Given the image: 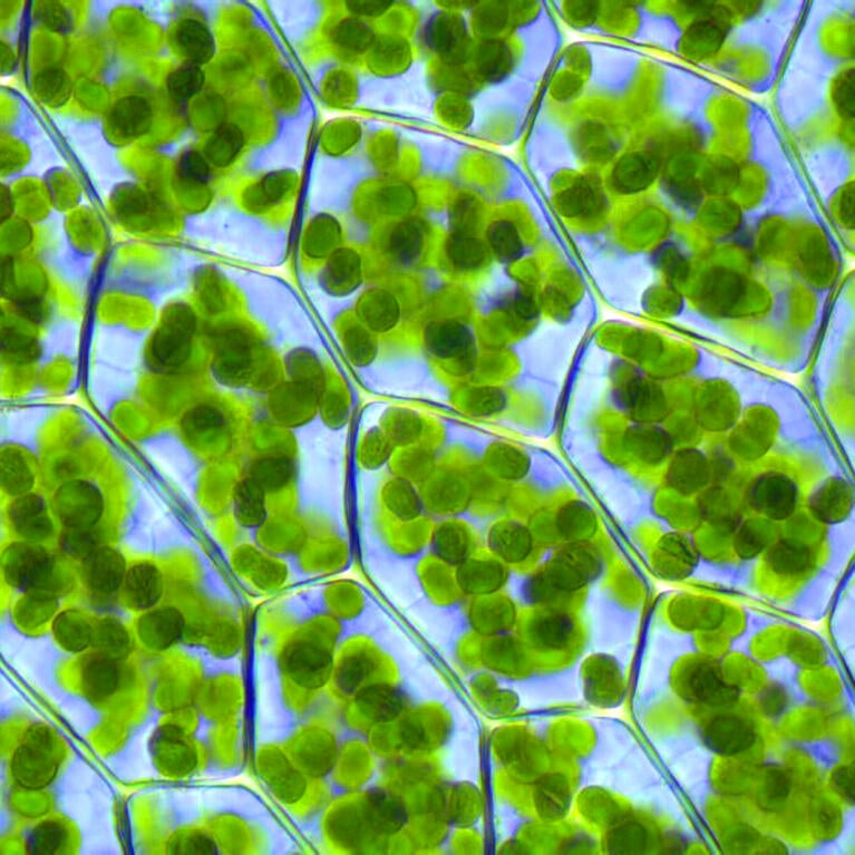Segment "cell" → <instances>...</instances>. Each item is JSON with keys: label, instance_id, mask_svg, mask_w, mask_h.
<instances>
[{"label": "cell", "instance_id": "obj_22", "mask_svg": "<svg viewBox=\"0 0 855 855\" xmlns=\"http://www.w3.org/2000/svg\"><path fill=\"white\" fill-rule=\"evenodd\" d=\"M68 832L64 824L57 821H45L29 834L27 850L32 854H57L65 848Z\"/></svg>", "mask_w": 855, "mask_h": 855}, {"label": "cell", "instance_id": "obj_27", "mask_svg": "<svg viewBox=\"0 0 855 855\" xmlns=\"http://www.w3.org/2000/svg\"><path fill=\"white\" fill-rule=\"evenodd\" d=\"M179 177L193 184H204L210 178L209 161L198 151L184 152L178 162Z\"/></svg>", "mask_w": 855, "mask_h": 855}, {"label": "cell", "instance_id": "obj_2", "mask_svg": "<svg viewBox=\"0 0 855 855\" xmlns=\"http://www.w3.org/2000/svg\"><path fill=\"white\" fill-rule=\"evenodd\" d=\"M54 508L65 529L92 530L103 516L104 500L91 482L73 480L57 489Z\"/></svg>", "mask_w": 855, "mask_h": 855}, {"label": "cell", "instance_id": "obj_7", "mask_svg": "<svg viewBox=\"0 0 855 855\" xmlns=\"http://www.w3.org/2000/svg\"><path fill=\"white\" fill-rule=\"evenodd\" d=\"M296 560V568L301 575H323L340 570L348 562V548L346 543L335 538L322 536L308 539L303 549L293 558Z\"/></svg>", "mask_w": 855, "mask_h": 855}, {"label": "cell", "instance_id": "obj_1", "mask_svg": "<svg viewBox=\"0 0 855 855\" xmlns=\"http://www.w3.org/2000/svg\"><path fill=\"white\" fill-rule=\"evenodd\" d=\"M54 571L51 553L36 542L12 543L4 551V577L15 589L32 595L45 594V589L52 584Z\"/></svg>", "mask_w": 855, "mask_h": 855}, {"label": "cell", "instance_id": "obj_6", "mask_svg": "<svg viewBox=\"0 0 855 855\" xmlns=\"http://www.w3.org/2000/svg\"><path fill=\"white\" fill-rule=\"evenodd\" d=\"M8 519L24 541L42 542L54 533V523L46 501L34 493L16 498L8 508Z\"/></svg>", "mask_w": 855, "mask_h": 855}, {"label": "cell", "instance_id": "obj_11", "mask_svg": "<svg viewBox=\"0 0 855 855\" xmlns=\"http://www.w3.org/2000/svg\"><path fill=\"white\" fill-rule=\"evenodd\" d=\"M261 528L266 530L265 547L269 555L279 558L295 557L310 537L305 523L293 514H277L272 519L269 517Z\"/></svg>", "mask_w": 855, "mask_h": 855}, {"label": "cell", "instance_id": "obj_30", "mask_svg": "<svg viewBox=\"0 0 855 855\" xmlns=\"http://www.w3.org/2000/svg\"><path fill=\"white\" fill-rule=\"evenodd\" d=\"M388 5L390 4H385L382 2H357L349 4V6H353V11L364 15L383 13L385 7Z\"/></svg>", "mask_w": 855, "mask_h": 855}, {"label": "cell", "instance_id": "obj_21", "mask_svg": "<svg viewBox=\"0 0 855 855\" xmlns=\"http://www.w3.org/2000/svg\"><path fill=\"white\" fill-rule=\"evenodd\" d=\"M204 74L201 67L186 63L170 73L167 80L168 93L173 101L189 102L202 89Z\"/></svg>", "mask_w": 855, "mask_h": 855}, {"label": "cell", "instance_id": "obj_23", "mask_svg": "<svg viewBox=\"0 0 855 855\" xmlns=\"http://www.w3.org/2000/svg\"><path fill=\"white\" fill-rule=\"evenodd\" d=\"M35 91L45 103L60 106L70 97L72 87L64 72L52 68L36 77Z\"/></svg>", "mask_w": 855, "mask_h": 855}, {"label": "cell", "instance_id": "obj_16", "mask_svg": "<svg viewBox=\"0 0 855 855\" xmlns=\"http://www.w3.org/2000/svg\"><path fill=\"white\" fill-rule=\"evenodd\" d=\"M657 161L646 154H633L620 161L615 169V181L619 189L634 192L647 188L655 178Z\"/></svg>", "mask_w": 855, "mask_h": 855}, {"label": "cell", "instance_id": "obj_29", "mask_svg": "<svg viewBox=\"0 0 855 855\" xmlns=\"http://www.w3.org/2000/svg\"><path fill=\"white\" fill-rule=\"evenodd\" d=\"M834 101L845 118L854 116V72H845L839 79L834 91Z\"/></svg>", "mask_w": 855, "mask_h": 855}, {"label": "cell", "instance_id": "obj_9", "mask_svg": "<svg viewBox=\"0 0 855 855\" xmlns=\"http://www.w3.org/2000/svg\"><path fill=\"white\" fill-rule=\"evenodd\" d=\"M113 132L124 140H135L148 134L153 124L150 102L140 95L124 96L116 101L109 115Z\"/></svg>", "mask_w": 855, "mask_h": 855}, {"label": "cell", "instance_id": "obj_28", "mask_svg": "<svg viewBox=\"0 0 855 855\" xmlns=\"http://www.w3.org/2000/svg\"><path fill=\"white\" fill-rule=\"evenodd\" d=\"M40 22L53 32L65 33L72 27V16L67 9L58 3H41L37 8Z\"/></svg>", "mask_w": 855, "mask_h": 855}, {"label": "cell", "instance_id": "obj_5", "mask_svg": "<svg viewBox=\"0 0 855 855\" xmlns=\"http://www.w3.org/2000/svg\"><path fill=\"white\" fill-rule=\"evenodd\" d=\"M126 561L118 550L99 547L84 560V578L93 595L109 598L123 588Z\"/></svg>", "mask_w": 855, "mask_h": 855}, {"label": "cell", "instance_id": "obj_19", "mask_svg": "<svg viewBox=\"0 0 855 855\" xmlns=\"http://www.w3.org/2000/svg\"><path fill=\"white\" fill-rule=\"evenodd\" d=\"M85 669L89 670L85 679L87 688L93 696H109L118 687L120 675L115 658L104 654L91 657Z\"/></svg>", "mask_w": 855, "mask_h": 855}, {"label": "cell", "instance_id": "obj_14", "mask_svg": "<svg viewBox=\"0 0 855 855\" xmlns=\"http://www.w3.org/2000/svg\"><path fill=\"white\" fill-rule=\"evenodd\" d=\"M174 44L187 63L208 64L216 53L215 38L209 28L194 18L183 19L174 32Z\"/></svg>", "mask_w": 855, "mask_h": 855}, {"label": "cell", "instance_id": "obj_4", "mask_svg": "<svg viewBox=\"0 0 855 855\" xmlns=\"http://www.w3.org/2000/svg\"><path fill=\"white\" fill-rule=\"evenodd\" d=\"M192 333L193 320L187 308L179 307L169 313L154 338L155 361L164 368L180 366L188 357Z\"/></svg>", "mask_w": 855, "mask_h": 855}, {"label": "cell", "instance_id": "obj_15", "mask_svg": "<svg viewBox=\"0 0 855 855\" xmlns=\"http://www.w3.org/2000/svg\"><path fill=\"white\" fill-rule=\"evenodd\" d=\"M378 507L398 521L411 520L419 512V504L410 484L401 478L388 479L385 483L383 481Z\"/></svg>", "mask_w": 855, "mask_h": 855}, {"label": "cell", "instance_id": "obj_31", "mask_svg": "<svg viewBox=\"0 0 855 855\" xmlns=\"http://www.w3.org/2000/svg\"><path fill=\"white\" fill-rule=\"evenodd\" d=\"M13 204L14 203H13V199L11 196V192H9L8 189L5 186H3V188H2V217H3V221L6 218H8L9 216H11V213L13 210Z\"/></svg>", "mask_w": 855, "mask_h": 855}, {"label": "cell", "instance_id": "obj_12", "mask_svg": "<svg viewBox=\"0 0 855 855\" xmlns=\"http://www.w3.org/2000/svg\"><path fill=\"white\" fill-rule=\"evenodd\" d=\"M268 494L249 475L236 485L232 495L233 516L239 526L259 530L269 519Z\"/></svg>", "mask_w": 855, "mask_h": 855}, {"label": "cell", "instance_id": "obj_25", "mask_svg": "<svg viewBox=\"0 0 855 855\" xmlns=\"http://www.w3.org/2000/svg\"><path fill=\"white\" fill-rule=\"evenodd\" d=\"M225 426V417L211 407H198L184 419V431L191 437H204Z\"/></svg>", "mask_w": 855, "mask_h": 855}, {"label": "cell", "instance_id": "obj_8", "mask_svg": "<svg viewBox=\"0 0 855 855\" xmlns=\"http://www.w3.org/2000/svg\"><path fill=\"white\" fill-rule=\"evenodd\" d=\"M186 628L181 612L172 607L149 610L138 623L142 644L155 650L168 649L182 637Z\"/></svg>", "mask_w": 855, "mask_h": 855}, {"label": "cell", "instance_id": "obj_3", "mask_svg": "<svg viewBox=\"0 0 855 855\" xmlns=\"http://www.w3.org/2000/svg\"><path fill=\"white\" fill-rule=\"evenodd\" d=\"M53 748L50 737L44 732H36L19 746L13 757V774L17 783L32 790L50 785L58 771Z\"/></svg>", "mask_w": 855, "mask_h": 855}, {"label": "cell", "instance_id": "obj_10", "mask_svg": "<svg viewBox=\"0 0 855 855\" xmlns=\"http://www.w3.org/2000/svg\"><path fill=\"white\" fill-rule=\"evenodd\" d=\"M122 589L126 604L132 609L150 610L163 594L162 573L153 563H136L126 573Z\"/></svg>", "mask_w": 855, "mask_h": 855}, {"label": "cell", "instance_id": "obj_20", "mask_svg": "<svg viewBox=\"0 0 855 855\" xmlns=\"http://www.w3.org/2000/svg\"><path fill=\"white\" fill-rule=\"evenodd\" d=\"M34 474L22 458L16 453L4 454L2 458L3 489L13 497H22L34 487Z\"/></svg>", "mask_w": 855, "mask_h": 855}, {"label": "cell", "instance_id": "obj_13", "mask_svg": "<svg viewBox=\"0 0 855 855\" xmlns=\"http://www.w3.org/2000/svg\"><path fill=\"white\" fill-rule=\"evenodd\" d=\"M248 475L264 489L268 498L283 494L296 484V463L286 454L267 455L250 465Z\"/></svg>", "mask_w": 855, "mask_h": 855}, {"label": "cell", "instance_id": "obj_17", "mask_svg": "<svg viewBox=\"0 0 855 855\" xmlns=\"http://www.w3.org/2000/svg\"><path fill=\"white\" fill-rule=\"evenodd\" d=\"M53 631L58 643L71 652H81L92 644L93 628L79 612H63L55 620Z\"/></svg>", "mask_w": 855, "mask_h": 855}, {"label": "cell", "instance_id": "obj_24", "mask_svg": "<svg viewBox=\"0 0 855 855\" xmlns=\"http://www.w3.org/2000/svg\"><path fill=\"white\" fill-rule=\"evenodd\" d=\"M92 643L102 650V654L115 658L128 649L129 636L121 624L105 619L93 629Z\"/></svg>", "mask_w": 855, "mask_h": 855}, {"label": "cell", "instance_id": "obj_18", "mask_svg": "<svg viewBox=\"0 0 855 855\" xmlns=\"http://www.w3.org/2000/svg\"><path fill=\"white\" fill-rule=\"evenodd\" d=\"M242 145H244V138L237 126L225 125L213 133L204 145L203 154L216 167L223 168L237 158Z\"/></svg>", "mask_w": 855, "mask_h": 855}, {"label": "cell", "instance_id": "obj_26", "mask_svg": "<svg viewBox=\"0 0 855 855\" xmlns=\"http://www.w3.org/2000/svg\"><path fill=\"white\" fill-rule=\"evenodd\" d=\"M92 530L65 529L61 537L62 551L68 557L85 560L99 548Z\"/></svg>", "mask_w": 855, "mask_h": 855}]
</instances>
